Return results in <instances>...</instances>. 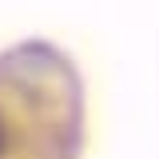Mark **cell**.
<instances>
[{"label": "cell", "mask_w": 159, "mask_h": 159, "mask_svg": "<svg viewBox=\"0 0 159 159\" xmlns=\"http://www.w3.org/2000/svg\"><path fill=\"white\" fill-rule=\"evenodd\" d=\"M0 143H4V127H0Z\"/></svg>", "instance_id": "1"}]
</instances>
